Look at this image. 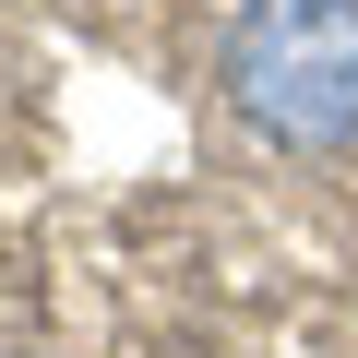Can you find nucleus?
Returning a JSON list of instances; mask_svg holds the SVG:
<instances>
[{
  "label": "nucleus",
  "mask_w": 358,
  "mask_h": 358,
  "mask_svg": "<svg viewBox=\"0 0 358 358\" xmlns=\"http://www.w3.org/2000/svg\"><path fill=\"white\" fill-rule=\"evenodd\" d=\"M227 108L287 155L358 143V0H251L227 36Z\"/></svg>",
  "instance_id": "obj_1"
}]
</instances>
